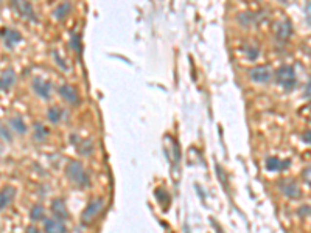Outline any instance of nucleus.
<instances>
[{"mask_svg": "<svg viewBox=\"0 0 311 233\" xmlns=\"http://www.w3.org/2000/svg\"><path fill=\"white\" fill-rule=\"evenodd\" d=\"M65 176L69 177V180L72 184H75L77 187L86 188L90 185V179L89 174L84 170V165L80 160H69L65 165Z\"/></svg>", "mask_w": 311, "mask_h": 233, "instance_id": "nucleus-1", "label": "nucleus"}, {"mask_svg": "<svg viewBox=\"0 0 311 233\" xmlns=\"http://www.w3.org/2000/svg\"><path fill=\"white\" fill-rule=\"evenodd\" d=\"M275 81L277 84L282 86L287 92H291L297 84L296 70H294L292 65H282V67L275 72Z\"/></svg>", "mask_w": 311, "mask_h": 233, "instance_id": "nucleus-2", "label": "nucleus"}, {"mask_svg": "<svg viewBox=\"0 0 311 233\" xmlns=\"http://www.w3.org/2000/svg\"><path fill=\"white\" fill-rule=\"evenodd\" d=\"M103 205H104V201L102 197L92 199L81 214V222L84 224V226H89L90 222H94V219L100 214V212L103 210Z\"/></svg>", "mask_w": 311, "mask_h": 233, "instance_id": "nucleus-3", "label": "nucleus"}, {"mask_svg": "<svg viewBox=\"0 0 311 233\" xmlns=\"http://www.w3.org/2000/svg\"><path fill=\"white\" fill-rule=\"evenodd\" d=\"M279 188L282 193L290 199H299L302 196V191L297 185V182L292 179H282L279 184Z\"/></svg>", "mask_w": 311, "mask_h": 233, "instance_id": "nucleus-4", "label": "nucleus"}, {"mask_svg": "<svg viewBox=\"0 0 311 233\" xmlns=\"http://www.w3.org/2000/svg\"><path fill=\"white\" fill-rule=\"evenodd\" d=\"M271 77L272 73L268 65H257V67L249 70V78L254 82H258V84H265V82L271 79Z\"/></svg>", "mask_w": 311, "mask_h": 233, "instance_id": "nucleus-5", "label": "nucleus"}, {"mask_svg": "<svg viewBox=\"0 0 311 233\" xmlns=\"http://www.w3.org/2000/svg\"><path fill=\"white\" fill-rule=\"evenodd\" d=\"M0 38H2L6 48H14L22 40V35L14 28H2L0 30Z\"/></svg>", "mask_w": 311, "mask_h": 233, "instance_id": "nucleus-6", "label": "nucleus"}, {"mask_svg": "<svg viewBox=\"0 0 311 233\" xmlns=\"http://www.w3.org/2000/svg\"><path fill=\"white\" fill-rule=\"evenodd\" d=\"M13 5L22 18H25L27 20H36V14L30 0H13Z\"/></svg>", "mask_w": 311, "mask_h": 233, "instance_id": "nucleus-7", "label": "nucleus"}, {"mask_svg": "<svg viewBox=\"0 0 311 233\" xmlns=\"http://www.w3.org/2000/svg\"><path fill=\"white\" fill-rule=\"evenodd\" d=\"M31 87L36 92V95H39L41 98L50 99V97H52V84H50V81H47V79L35 78L31 82Z\"/></svg>", "mask_w": 311, "mask_h": 233, "instance_id": "nucleus-8", "label": "nucleus"}, {"mask_svg": "<svg viewBox=\"0 0 311 233\" xmlns=\"http://www.w3.org/2000/svg\"><path fill=\"white\" fill-rule=\"evenodd\" d=\"M58 92H60V95H61V98L64 99V101H67L69 104H72V106H78L80 104V95H78L77 89H75L73 86L62 84V86H60V89H58Z\"/></svg>", "mask_w": 311, "mask_h": 233, "instance_id": "nucleus-9", "label": "nucleus"}, {"mask_svg": "<svg viewBox=\"0 0 311 233\" xmlns=\"http://www.w3.org/2000/svg\"><path fill=\"white\" fill-rule=\"evenodd\" d=\"M16 197V188L11 185H6L0 190V212L5 210L8 205H11Z\"/></svg>", "mask_w": 311, "mask_h": 233, "instance_id": "nucleus-10", "label": "nucleus"}, {"mask_svg": "<svg viewBox=\"0 0 311 233\" xmlns=\"http://www.w3.org/2000/svg\"><path fill=\"white\" fill-rule=\"evenodd\" d=\"M44 232L45 233H65V224L64 221L58 218H47L44 221Z\"/></svg>", "mask_w": 311, "mask_h": 233, "instance_id": "nucleus-11", "label": "nucleus"}, {"mask_svg": "<svg viewBox=\"0 0 311 233\" xmlns=\"http://www.w3.org/2000/svg\"><path fill=\"white\" fill-rule=\"evenodd\" d=\"M16 84V73L13 69H6L0 75V90L2 92H8L13 86Z\"/></svg>", "mask_w": 311, "mask_h": 233, "instance_id": "nucleus-12", "label": "nucleus"}, {"mask_svg": "<svg viewBox=\"0 0 311 233\" xmlns=\"http://www.w3.org/2000/svg\"><path fill=\"white\" fill-rule=\"evenodd\" d=\"M52 212H53V218H58L61 221L69 219V212H67V207H65L62 199H53L52 201Z\"/></svg>", "mask_w": 311, "mask_h": 233, "instance_id": "nucleus-13", "label": "nucleus"}, {"mask_svg": "<svg viewBox=\"0 0 311 233\" xmlns=\"http://www.w3.org/2000/svg\"><path fill=\"white\" fill-rule=\"evenodd\" d=\"M292 35V25L290 20H282L275 27V36L279 40H288Z\"/></svg>", "mask_w": 311, "mask_h": 233, "instance_id": "nucleus-14", "label": "nucleus"}, {"mask_svg": "<svg viewBox=\"0 0 311 233\" xmlns=\"http://www.w3.org/2000/svg\"><path fill=\"white\" fill-rule=\"evenodd\" d=\"M265 165L268 171H283L290 168L291 160H280L277 157H270V159H266Z\"/></svg>", "mask_w": 311, "mask_h": 233, "instance_id": "nucleus-15", "label": "nucleus"}, {"mask_svg": "<svg viewBox=\"0 0 311 233\" xmlns=\"http://www.w3.org/2000/svg\"><path fill=\"white\" fill-rule=\"evenodd\" d=\"M10 128L21 136L27 134V131H28L27 124H25V121L21 118V116H13V118L10 120Z\"/></svg>", "mask_w": 311, "mask_h": 233, "instance_id": "nucleus-16", "label": "nucleus"}, {"mask_svg": "<svg viewBox=\"0 0 311 233\" xmlns=\"http://www.w3.org/2000/svg\"><path fill=\"white\" fill-rule=\"evenodd\" d=\"M70 3L69 2H62L61 5H58L56 6V10H55V13H53V16H55V19H58V20H64L67 16H69V13H70Z\"/></svg>", "mask_w": 311, "mask_h": 233, "instance_id": "nucleus-17", "label": "nucleus"}, {"mask_svg": "<svg viewBox=\"0 0 311 233\" xmlns=\"http://www.w3.org/2000/svg\"><path fill=\"white\" fill-rule=\"evenodd\" d=\"M30 218L33 221H44L45 218V209H44V205H41V204H35L31 207V210H30Z\"/></svg>", "mask_w": 311, "mask_h": 233, "instance_id": "nucleus-18", "label": "nucleus"}, {"mask_svg": "<svg viewBox=\"0 0 311 233\" xmlns=\"http://www.w3.org/2000/svg\"><path fill=\"white\" fill-rule=\"evenodd\" d=\"M77 149H78V153L81 155H90L92 151H94V143H92L90 140H80L78 141V145H77Z\"/></svg>", "mask_w": 311, "mask_h": 233, "instance_id": "nucleus-19", "label": "nucleus"}, {"mask_svg": "<svg viewBox=\"0 0 311 233\" xmlns=\"http://www.w3.org/2000/svg\"><path fill=\"white\" fill-rule=\"evenodd\" d=\"M48 136V129L44 126V124L36 123L35 124V129H33V137H35L36 141H44Z\"/></svg>", "mask_w": 311, "mask_h": 233, "instance_id": "nucleus-20", "label": "nucleus"}, {"mask_svg": "<svg viewBox=\"0 0 311 233\" xmlns=\"http://www.w3.org/2000/svg\"><path fill=\"white\" fill-rule=\"evenodd\" d=\"M47 116H48V120L52 121V123H60V121H61V116H62V111H61V107H56V106L50 107Z\"/></svg>", "mask_w": 311, "mask_h": 233, "instance_id": "nucleus-21", "label": "nucleus"}, {"mask_svg": "<svg viewBox=\"0 0 311 233\" xmlns=\"http://www.w3.org/2000/svg\"><path fill=\"white\" fill-rule=\"evenodd\" d=\"M299 115L304 120H307L308 123H311V103L310 104H305L304 107H300V109H299Z\"/></svg>", "mask_w": 311, "mask_h": 233, "instance_id": "nucleus-22", "label": "nucleus"}, {"mask_svg": "<svg viewBox=\"0 0 311 233\" xmlns=\"http://www.w3.org/2000/svg\"><path fill=\"white\" fill-rule=\"evenodd\" d=\"M0 137H2L3 140H6V141H11V140H13V137H11L10 128L2 126V124H0Z\"/></svg>", "mask_w": 311, "mask_h": 233, "instance_id": "nucleus-23", "label": "nucleus"}, {"mask_svg": "<svg viewBox=\"0 0 311 233\" xmlns=\"http://www.w3.org/2000/svg\"><path fill=\"white\" fill-rule=\"evenodd\" d=\"M302 177H304L305 184L311 187V166H308V168L304 170V173H302Z\"/></svg>", "mask_w": 311, "mask_h": 233, "instance_id": "nucleus-24", "label": "nucleus"}, {"mask_svg": "<svg viewBox=\"0 0 311 233\" xmlns=\"http://www.w3.org/2000/svg\"><path fill=\"white\" fill-rule=\"evenodd\" d=\"M246 53H248L249 59H255V58L258 56V48H255V47H246Z\"/></svg>", "mask_w": 311, "mask_h": 233, "instance_id": "nucleus-25", "label": "nucleus"}, {"mask_svg": "<svg viewBox=\"0 0 311 233\" xmlns=\"http://www.w3.org/2000/svg\"><path fill=\"white\" fill-rule=\"evenodd\" d=\"M305 19H307V22L311 25V2H308V3L305 5Z\"/></svg>", "mask_w": 311, "mask_h": 233, "instance_id": "nucleus-26", "label": "nucleus"}, {"mask_svg": "<svg viewBox=\"0 0 311 233\" xmlns=\"http://www.w3.org/2000/svg\"><path fill=\"white\" fill-rule=\"evenodd\" d=\"M304 98H311V77L307 82V86H305V90H304Z\"/></svg>", "mask_w": 311, "mask_h": 233, "instance_id": "nucleus-27", "label": "nucleus"}, {"mask_svg": "<svg viewBox=\"0 0 311 233\" xmlns=\"http://www.w3.org/2000/svg\"><path fill=\"white\" fill-rule=\"evenodd\" d=\"M302 140H304V141H305V143L311 145V129L305 131V132H304V134H302Z\"/></svg>", "mask_w": 311, "mask_h": 233, "instance_id": "nucleus-28", "label": "nucleus"}, {"mask_svg": "<svg viewBox=\"0 0 311 233\" xmlns=\"http://www.w3.org/2000/svg\"><path fill=\"white\" fill-rule=\"evenodd\" d=\"M78 40H80V38L77 36V35H73L72 36V47L77 50V52H80V45H78Z\"/></svg>", "mask_w": 311, "mask_h": 233, "instance_id": "nucleus-29", "label": "nucleus"}, {"mask_svg": "<svg viewBox=\"0 0 311 233\" xmlns=\"http://www.w3.org/2000/svg\"><path fill=\"white\" fill-rule=\"evenodd\" d=\"M55 59H56L58 62H60V65H61V69H62V70H67V69H69V67H67V65H65V62L61 59V58H60V55H58V53H55Z\"/></svg>", "mask_w": 311, "mask_h": 233, "instance_id": "nucleus-30", "label": "nucleus"}, {"mask_svg": "<svg viewBox=\"0 0 311 233\" xmlns=\"http://www.w3.org/2000/svg\"><path fill=\"white\" fill-rule=\"evenodd\" d=\"M25 233H41V232H39L38 227H35V226H28L27 230H25Z\"/></svg>", "mask_w": 311, "mask_h": 233, "instance_id": "nucleus-31", "label": "nucleus"}, {"mask_svg": "<svg viewBox=\"0 0 311 233\" xmlns=\"http://www.w3.org/2000/svg\"><path fill=\"white\" fill-rule=\"evenodd\" d=\"M280 2H282V3H285V5H288V3H291V2H292V0H280Z\"/></svg>", "mask_w": 311, "mask_h": 233, "instance_id": "nucleus-32", "label": "nucleus"}]
</instances>
